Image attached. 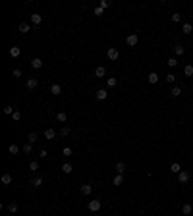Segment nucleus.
Returning <instances> with one entry per match:
<instances>
[{
  "label": "nucleus",
  "instance_id": "f257e3e1",
  "mask_svg": "<svg viewBox=\"0 0 193 216\" xmlns=\"http://www.w3.org/2000/svg\"><path fill=\"white\" fill-rule=\"evenodd\" d=\"M89 210L91 212H99L101 210V207H102V203H101V199H95V201H89Z\"/></svg>",
  "mask_w": 193,
  "mask_h": 216
},
{
  "label": "nucleus",
  "instance_id": "f03ea898",
  "mask_svg": "<svg viewBox=\"0 0 193 216\" xmlns=\"http://www.w3.org/2000/svg\"><path fill=\"white\" fill-rule=\"evenodd\" d=\"M106 54H108V60H118L120 52H118V48H116V46H110V48H108V52H106Z\"/></svg>",
  "mask_w": 193,
  "mask_h": 216
},
{
  "label": "nucleus",
  "instance_id": "7ed1b4c3",
  "mask_svg": "<svg viewBox=\"0 0 193 216\" xmlns=\"http://www.w3.org/2000/svg\"><path fill=\"white\" fill-rule=\"evenodd\" d=\"M126 42H128V46H135L139 42V37L135 35V33H131V35H128V39H126Z\"/></svg>",
  "mask_w": 193,
  "mask_h": 216
},
{
  "label": "nucleus",
  "instance_id": "20e7f679",
  "mask_svg": "<svg viewBox=\"0 0 193 216\" xmlns=\"http://www.w3.org/2000/svg\"><path fill=\"white\" fill-rule=\"evenodd\" d=\"M189 178H191V176H189V172H185V170H182V172L178 174L180 183H187V181H189Z\"/></svg>",
  "mask_w": 193,
  "mask_h": 216
},
{
  "label": "nucleus",
  "instance_id": "39448f33",
  "mask_svg": "<svg viewBox=\"0 0 193 216\" xmlns=\"http://www.w3.org/2000/svg\"><path fill=\"white\" fill-rule=\"evenodd\" d=\"M79 191H81L83 195H91V193H93V185H89V183L79 185Z\"/></svg>",
  "mask_w": 193,
  "mask_h": 216
},
{
  "label": "nucleus",
  "instance_id": "423d86ee",
  "mask_svg": "<svg viewBox=\"0 0 193 216\" xmlns=\"http://www.w3.org/2000/svg\"><path fill=\"white\" fill-rule=\"evenodd\" d=\"M158 74H156V72H151V74H149V77H147V81L151 83V85H155V83H158Z\"/></svg>",
  "mask_w": 193,
  "mask_h": 216
},
{
  "label": "nucleus",
  "instance_id": "0eeeda50",
  "mask_svg": "<svg viewBox=\"0 0 193 216\" xmlns=\"http://www.w3.org/2000/svg\"><path fill=\"white\" fill-rule=\"evenodd\" d=\"M37 85H39V81H37L35 77H29V79H27V89H29V91L37 89Z\"/></svg>",
  "mask_w": 193,
  "mask_h": 216
},
{
  "label": "nucleus",
  "instance_id": "6e6552de",
  "mask_svg": "<svg viewBox=\"0 0 193 216\" xmlns=\"http://www.w3.org/2000/svg\"><path fill=\"white\" fill-rule=\"evenodd\" d=\"M19 54H21V48H19V46H12V48H10V56H12V58H19Z\"/></svg>",
  "mask_w": 193,
  "mask_h": 216
},
{
  "label": "nucleus",
  "instance_id": "1a4fd4ad",
  "mask_svg": "<svg viewBox=\"0 0 193 216\" xmlns=\"http://www.w3.org/2000/svg\"><path fill=\"white\" fill-rule=\"evenodd\" d=\"M43 181H45V179H43L41 176H35V178L31 179V185H33V187H41V185H43Z\"/></svg>",
  "mask_w": 193,
  "mask_h": 216
},
{
  "label": "nucleus",
  "instance_id": "9d476101",
  "mask_svg": "<svg viewBox=\"0 0 193 216\" xmlns=\"http://www.w3.org/2000/svg\"><path fill=\"white\" fill-rule=\"evenodd\" d=\"M31 23H35V25H41V23H43V16H41V14H31Z\"/></svg>",
  "mask_w": 193,
  "mask_h": 216
},
{
  "label": "nucleus",
  "instance_id": "9b49d317",
  "mask_svg": "<svg viewBox=\"0 0 193 216\" xmlns=\"http://www.w3.org/2000/svg\"><path fill=\"white\" fill-rule=\"evenodd\" d=\"M31 68L41 69V68H43V60H41V58H33V60H31Z\"/></svg>",
  "mask_w": 193,
  "mask_h": 216
},
{
  "label": "nucleus",
  "instance_id": "f8f14e48",
  "mask_svg": "<svg viewBox=\"0 0 193 216\" xmlns=\"http://www.w3.org/2000/svg\"><path fill=\"white\" fill-rule=\"evenodd\" d=\"M182 212H184L185 216H189V214L193 212V207L189 205V203H185V205H182Z\"/></svg>",
  "mask_w": 193,
  "mask_h": 216
},
{
  "label": "nucleus",
  "instance_id": "ddd939ff",
  "mask_svg": "<svg viewBox=\"0 0 193 216\" xmlns=\"http://www.w3.org/2000/svg\"><path fill=\"white\" fill-rule=\"evenodd\" d=\"M106 97H108V91H104V89H99V91H97V98H99V101H106Z\"/></svg>",
  "mask_w": 193,
  "mask_h": 216
},
{
  "label": "nucleus",
  "instance_id": "4468645a",
  "mask_svg": "<svg viewBox=\"0 0 193 216\" xmlns=\"http://www.w3.org/2000/svg\"><path fill=\"white\" fill-rule=\"evenodd\" d=\"M62 172H64V174H72V172H74V166L70 164V162H64V164H62Z\"/></svg>",
  "mask_w": 193,
  "mask_h": 216
},
{
  "label": "nucleus",
  "instance_id": "2eb2a0df",
  "mask_svg": "<svg viewBox=\"0 0 193 216\" xmlns=\"http://www.w3.org/2000/svg\"><path fill=\"white\" fill-rule=\"evenodd\" d=\"M95 75H97V77H104V75H106V68H104V66H99V68L95 69Z\"/></svg>",
  "mask_w": 193,
  "mask_h": 216
},
{
  "label": "nucleus",
  "instance_id": "dca6fc26",
  "mask_svg": "<svg viewBox=\"0 0 193 216\" xmlns=\"http://www.w3.org/2000/svg\"><path fill=\"white\" fill-rule=\"evenodd\" d=\"M50 93H52V95H56V97H58L60 93H62V87H60L58 83H54V85H50Z\"/></svg>",
  "mask_w": 193,
  "mask_h": 216
},
{
  "label": "nucleus",
  "instance_id": "f3484780",
  "mask_svg": "<svg viewBox=\"0 0 193 216\" xmlns=\"http://www.w3.org/2000/svg\"><path fill=\"white\" fill-rule=\"evenodd\" d=\"M56 137V131L54 129H46L45 131V139H48V141H52V139Z\"/></svg>",
  "mask_w": 193,
  "mask_h": 216
},
{
  "label": "nucleus",
  "instance_id": "a211bd4d",
  "mask_svg": "<svg viewBox=\"0 0 193 216\" xmlns=\"http://www.w3.org/2000/svg\"><path fill=\"white\" fill-rule=\"evenodd\" d=\"M193 31V25L191 23H184V25H182V33H185V35H189V33Z\"/></svg>",
  "mask_w": 193,
  "mask_h": 216
},
{
  "label": "nucleus",
  "instance_id": "6ab92c4d",
  "mask_svg": "<svg viewBox=\"0 0 193 216\" xmlns=\"http://www.w3.org/2000/svg\"><path fill=\"white\" fill-rule=\"evenodd\" d=\"M29 31H31L29 23H25V21H23V23H19V33H29Z\"/></svg>",
  "mask_w": 193,
  "mask_h": 216
},
{
  "label": "nucleus",
  "instance_id": "aec40b11",
  "mask_svg": "<svg viewBox=\"0 0 193 216\" xmlns=\"http://www.w3.org/2000/svg\"><path fill=\"white\" fill-rule=\"evenodd\" d=\"M56 120H58V122H62V124H64L66 120H68V114H66V112H56Z\"/></svg>",
  "mask_w": 193,
  "mask_h": 216
},
{
  "label": "nucleus",
  "instance_id": "412c9836",
  "mask_svg": "<svg viewBox=\"0 0 193 216\" xmlns=\"http://www.w3.org/2000/svg\"><path fill=\"white\" fill-rule=\"evenodd\" d=\"M184 52H185V48H184L182 45H176V46H174V54H176V56H182Z\"/></svg>",
  "mask_w": 193,
  "mask_h": 216
},
{
  "label": "nucleus",
  "instance_id": "4be33fe9",
  "mask_svg": "<svg viewBox=\"0 0 193 216\" xmlns=\"http://www.w3.org/2000/svg\"><path fill=\"white\" fill-rule=\"evenodd\" d=\"M70 131H72V129H70V125H64V127L60 129V137H68Z\"/></svg>",
  "mask_w": 193,
  "mask_h": 216
},
{
  "label": "nucleus",
  "instance_id": "5701e85b",
  "mask_svg": "<svg viewBox=\"0 0 193 216\" xmlns=\"http://www.w3.org/2000/svg\"><path fill=\"white\" fill-rule=\"evenodd\" d=\"M8 210L12 212V214H16V212H18V203H16V201H12V203L8 205Z\"/></svg>",
  "mask_w": 193,
  "mask_h": 216
},
{
  "label": "nucleus",
  "instance_id": "b1692460",
  "mask_svg": "<svg viewBox=\"0 0 193 216\" xmlns=\"http://www.w3.org/2000/svg\"><path fill=\"white\" fill-rule=\"evenodd\" d=\"M106 85H108V87H116V85H118V79H116V77H108V79H106Z\"/></svg>",
  "mask_w": 193,
  "mask_h": 216
},
{
  "label": "nucleus",
  "instance_id": "393cba45",
  "mask_svg": "<svg viewBox=\"0 0 193 216\" xmlns=\"http://www.w3.org/2000/svg\"><path fill=\"white\" fill-rule=\"evenodd\" d=\"M116 172H118V174H124V172H126V164H124V162H118V164H116Z\"/></svg>",
  "mask_w": 193,
  "mask_h": 216
},
{
  "label": "nucleus",
  "instance_id": "a878e982",
  "mask_svg": "<svg viewBox=\"0 0 193 216\" xmlns=\"http://www.w3.org/2000/svg\"><path fill=\"white\" fill-rule=\"evenodd\" d=\"M2 183H4V185L12 183V174H4V176H2Z\"/></svg>",
  "mask_w": 193,
  "mask_h": 216
},
{
  "label": "nucleus",
  "instance_id": "bb28decb",
  "mask_svg": "<svg viewBox=\"0 0 193 216\" xmlns=\"http://www.w3.org/2000/svg\"><path fill=\"white\" fill-rule=\"evenodd\" d=\"M170 170H172V172H174V174H180V172H182V166H180V164H178V162H174V164H172V166H170Z\"/></svg>",
  "mask_w": 193,
  "mask_h": 216
},
{
  "label": "nucleus",
  "instance_id": "cd10ccee",
  "mask_svg": "<svg viewBox=\"0 0 193 216\" xmlns=\"http://www.w3.org/2000/svg\"><path fill=\"white\" fill-rule=\"evenodd\" d=\"M8 152H10V154H18V152H19V147H18V145H10V147H8Z\"/></svg>",
  "mask_w": 193,
  "mask_h": 216
},
{
  "label": "nucleus",
  "instance_id": "c85d7f7f",
  "mask_svg": "<svg viewBox=\"0 0 193 216\" xmlns=\"http://www.w3.org/2000/svg\"><path fill=\"white\" fill-rule=\"evenodd\" d=\"M170 95H172V97H180V95H182V87H172Z\"/></svg>",
  "mask_w": 193,
  "mask_h": 216
},
{
  "label": "nucleus",
  "instance_id": "c756f323",
  "mask_svg": "<svg viewBox=\"0 0 193 216\" xmlns=\"http://www.w3.org/2000/svg\"><path fill=\"white\" fill-rule=\"evenodd\" d=\"M184 74L187 75V77H191V75H193V66H191V64H189V66H185V68H184Z\"/></svg>",
  "mask_w": 193,
  "mask_h": 216
},
{
  "label": "nucleus",
  "instance_id": "7c9ffc66",
  "mask_svg": "<svg viewBox=\"0 0 193 216\" xmlns=\"http://www.w3.org/2000/svg\"><path fill=\"white\" fill-rule=\"evenodd\" d=\"M14 112H16V108H14V106H4V114H8V116H12V114H14Z\"/></svg>",
  "mask_w": 193,
  "mask_h": 216
},
{
  "label": "nucleus",
  "instance_id": "2f4dec72",
  "mask_svg": "<svg viewBox=\"0 0 193 216\" xmlns=\"http://www.w3.org/2000/svg\"><path fill=\"white\" fill-rule=\"evenodd\" d=\"M122 183H124V176L118 174V176L114 178V185H122Z\"/></svg>",
  "mask_w": 193,
  "mask_h": 216
},
{
  "label": "nucleus",
  "instance_id": "473e14b6",
  "mask_svg": "<svg viewBox=\"0 0 193 216\" xmlns=\"http://www.w3.org/2000/svg\"><path fill=\"white\" fill-rule=\"evenodd\" d=\"M31 151H33V145H31V143H25V145H23V152H25V154H29Z\"/></svg>",
  "mask_w": 193,
  "mask_h": 216
},
{
  "label": "nucleus",
  "instance_id": "72a5a7b5",
  "mask_svg": "<svg viewBox=\"0 0 193 216\" xmlns=\"http://www.w3.org/2000/svg\"><path fill=\"white\" fill-rule=\"evenodd\" d=\"M166 64L170 66V68H176V66H178V60H176V58H168V60H166Z\"/></svg>",
  "mask_w": 193,
  "mask_h": 216
},
{
  "label": "nucleus",
  "instance_id": "f704fd0d",
  "mask_svg": "<svg viewBox=\"0 0 193 216\" xmlns=\"http://www.w3.org/2000/svg\"><path fill=\"white\" fill-rule=\"evenodd\" d=\"M29 170H31V172H37V170H39V162H37V160H33L31 164H29Z\"/></svg>",
  "mask_w": 193,
  "mask_h": 216
},
{
  "label": "nucleus",
  "instance_id": "c9c22d12",
  "mask_svg": "<svg viewBox=\"0 0 193 216\" xmlns=\"http://www.w3.org/2000/svg\"><path fill=\"white\" fill-rule=\"evenodd\" d=\"M12 120H14V122H19V120H21V112H19V110H16L14 114H12Z\"/></svg>",
  "mask_w": 193,
  "mask_h": 216
},
{
  "label": "nucleus",
  "instance_id": "e433bc0d",
  "mask_svg": "<svg viewBox=\"0 0 193 216\" xmlns=\"http://www.w3.org/2000/svg\"><path fill=\"white\" fill-rule=\"evenodd\" d=\"M35 141H37V133H29L27 135V143H31V145H33Z\"/></svg>",
  "mask_w": 193,
  "mask_h": 216
},
{
  "label": "nucleus",
  "instance_id": "4c0bfd02",
  "mask_svg": "<svg viewBox=\"0 0 193 216\" xmlns=\"http://www.w3.org/2000/svg\"><path fill=\"white\" fill-rule=\"evenodd\" d=\"M99 6H101L102 10H106L108 6H110V0H101V4H99Z\"/></svg>",
  "mask_w": 193,
  "mask_h": 216
},
{
  "label": "nucleus",
  "instance_id": "58836bf2",
  "mask_svg": "<svg viewBox=\"0 0 193 216\" xmlns=\"http://www.w3.org/2000/svg\"><path fill=\"white\" fill-rule=\"evenodd\" d=\"M166 81H168V83H174L176 81V75L174 74H168V75H166Z\"/></svg>",
  "mask_w": 193,
  "mask_h": 216
},
{
  "label": "nucleus",
  "instance_id": "ea45409f",
  "mask_svg": "<svg viewBox=\"0 0 193 216\" xmlns=\"http://www.w3.org/2000/svg\"><path fill=\"white\" fill-rule=\"evenodd\" d=\"M180 19H182V16H180L178 12H176V14H172V21H174V23H178Z\"/></svg>",
  "mask_w": 193,
  "mask_h": 216
},
{
  "label": "nucleus",
  "instance_id": "a19ab883",
  "mask_svg": "<svg viewBox=\"0 0 193 216\" xmlns=\"http://www.w3.org/2000/svg\"><path fill=\"white\" fill-rule=\"evenodd\" d=\"M12 75H14V77H21V69H19V68H16L14 72H12Z\"/></svg>",
  "mask_w": 193,
  "mask_h": 216
},
{
  "label": "nucleus",
  "instance_id": "79ce46f5",
  "mask_svg": "<svg viewBox=\"0 0 193 216\" xmlns=\"http://www.w3.org/2000/svg\"><path fill=\"white\" fill-rule=\"evenodd\" d=\"M102 12H104V10H102L101 6H97V8H95V16H102Z\"/></svg>",
  "mask_w": 193,
  "mask_h": 216
},
{
  "label": "nucleus",
  "instance_id": "37998d69",
  "mask_svg": "<svg viewBox=\"0 0 193 216\" xmlns=\"http://www.w3.org/2000/svg\"><path fill=\"white\" fill-rule=\"evenodd\" d=\"M64 157H72V149H70V147L64 149Z\"/></svg>",
  "mask_w": 193,
  "mask_h": 216
},
{
  "label": "nucleus",
  "instance_id": "c03bdc74",
  "mask_svg": "<svg viewBox=\"0 0 193 216\" xmlns=\"http://www.w3.org/2000/svg\"><path fill=\"white\" fill-rule=\"evenodd\" d=\"M39 157H41V158H46V157H48V152H46V151H45V149H43V151H41V152H39Z\"/></svg>",
  "mask_w": 193,
  "mask_h": 216
},
{
  "label": "nucleus",
  "instance_id": "a18cd8bd",
  "mask_svg": "<svg viewBox=\"0 0 193 216\" xmlns=\"http://www.w3.org/2000/svg\"><path fill=\"white\" fill-rule=\"evenodd\" d=\"M191 158H193V151H191Z\"/></svg>",
  "mask_w": 193,
  "mask_h": 216
},
{
  "label": "nucleus",
  "instance_id": "49530a36",
  "mask_svg": "<svg viewBox=\"0 0 193 216\" xmlns=\"http://www.w3.org/2000/svg\"><path fill=\"white\" fill-rule=\"evenodd\" d=\"M191 87H193V83H191Z\"/></svg>",
  "mask_w": 193,
  "mask_h": 216
}]
</instances>
